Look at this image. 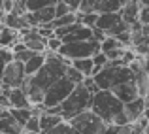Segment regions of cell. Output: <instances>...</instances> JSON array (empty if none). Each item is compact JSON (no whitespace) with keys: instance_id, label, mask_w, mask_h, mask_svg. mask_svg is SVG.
Wrapping results in <instances>:
<instances>
[{"instance_id":"1","label":"cell","mask_w":149,"mask_h":134,"mask_svg":"<svg viewBox=\"0 0 149 134\" xmlns=\"http://www.w3.org/2000/svg\"><path fill=\"white\" fill-rule=\"evenodd\" d=\"M45 55H47L45 64L42 66L34 76L26 77L25 85H23V89L26 91V94H29L32 106H42L47 89L57 80H61L62 76H66V68H68V64H70L68 59L62 57V55H58V53L45 51Z\"/></svg>"},{"instance_id":"2","label":"cell","mask_w":149,"mask_h":134,"mask_svg":"<svg viewBox=\"0 0 149 134\" xmlns=\"http://www.w3.org/2000/svg\"><path fill=\"white\" fill-rule=\"evenodd\" d=\"M91 110L96 115H100L106 123H113L119 127L130 123L128 115L125 113V102L109 89H100L98 93H95Z\"/></svg>"},{"instance_id":"3","label":"cell","mask_w":149,"mask_h":134,"mask_svg":"<svg viewBox=\"0 0 149 134\" xmlns=\"http://www.w3.org/2000/svg\"><path fill=\"white\" fill-rule=\"evenodd\" d=\"M93 96H95V94L85 87L83 83H79V85L74 87V91L68 94V98H66L62 104H58L57 108H51L49 112L61 113V115L64 117V121H70L72 117H76V115H79V113L91 110Z\"/></svg>"},{"instance_id":"4","label":"cell","mask_w":149,"mask_h":134,"mask_svg":"<svg viewBox=\"0 0 149 134\" xmlns=\"http://www.w3.org/2000/svg\"><path fill=\"white\" fill-rule=\"evenodd\" d=\"M100 89H109L111 91L115 85H121L125 81H132L134 80V72L130 66L127 64H106L96 76H93Z\"/></svg>"},{"instance_id":"5","label":"cell","mask_w":149,"mask_h":134,"mask_svg":"<svg viewBox=\"0 0 149 134\" xmlns=\"http://www.w3.org/2000/svg\"><path fill=\"white\" fill-rule=\"evenodd\" d=\"M100 40L91 38V40H81V42H70V44H62V47L58 49V55L66 57L68 61L74 59H85V57H93L100 51Z\"/></svg>"},{"instance_id":"6","label":"cell","mask_w":149,"mask_h":134,"mask_svg":"<svg viewBox=\"0 0 149 134\" xmlns=\"http://www.w3.org/2000/svg\"><path fill=\"white\" fill-rule=\"evenodd\" d=\"M68 123L72 125L76 131H79L81 134H104L106 127H108V123H106L100 115H96L93 110H87V112L72 117Z\"/></svg>"},{"instance_id":"7","label":"cell","mask_w":149,"mask_h":134,"mask_svg":"<svg viewBox=\"0 0 149 134\" xmlns=\"http://www.w3.org/2000/svg\"><path fill=\"white\" fill-rule=\"evenodd\" d=\"M74 87H76V83H74L72 80H68L66 76H62L61 80H57L47 89V93H45V96H44V102H42L44 110H51V108H57L58 104H62V102L68 98V94L74 91Z\"/></svg>"},{"instance_id":"8","label":"cell","mask_w":149,"mask_h":134,"mask_svg":"<svg viewBox=\"0 0 149 134\" xmlns=\"http://www.w3.org/2000/svg\"><path fill=\"white\" fill-rule=\"evenodd\" d=\"M96 27L100 30H104L106 36H119V34L130 30V25L123 19L121 11H109V13H100L98 21H96Z\"/></svg>"},{"instance_id":"9","label":"cell","mask_w":149,"mask_h":134,"mask_svg":"<svg viewBox=\"0 0 149 134\" xmlns=\"http://www.w3.org/2000/svg\"><path fill=\"white\" fill-rule=\"evenodd\" d=\"M26 72H25V62L21 61H11L8 64V68L4 70V76H2V83L6 87H23L26 81Z\"/></svg>"},{"instance_id":"10","label":"cell","mask_w":149,"mask_h":134,"mask_svg":"<svg viewBox=\"0 0 149 134\" xmlns=\"http://www.w3.org/2000/svg\"><path fill=\"white\" fill-rule=\"evenodd\" d=\"M21 40L29 49L36 51V53H45L47 51V38H44L38 32V27H29V29L21 30Z\"/></svg>"},{"instance_id":"11","label":"cell","mask_w":149,"mask_h":134,"mask_svg":"<svg viewBox=\"0 0 149 134\" xmlns=\"http://www.w3.org/2000/svg\"><path fill=\"white\" fill-rule=\"evenodd\" d=\"M146 106L147 104H146V98H143V96H136L134 100H130V102H127V104H125V113L128 115L130 123H136L140 117H143Z\"/></svg>"},{"instance_id":"12","label":"cell","mask_w":149,"mask_h":134,"mask_svg":"<svg viewBox=\"0 0 149 134\" xmlns=\"http://www.w3.org/2000/svg\"><path fill=\"white\" fill-rule=\"evenodd\" d=\"M142 0H127L123 8H121V15L128 25H134L140 21V10H142Z\"/></svg>"},{"instance_id":"13","label":"cell","mask_w":149,"mask_h":134,"mask_svg":"<svg viewBox=\"0 0 149 134\" xmlns=\"http://www.w3.org/2000/svg\"><path fill=\"white\" fill-rule=\"evenodd\" d=\"M111 91L125 102V104H127V102H130V100H134L136 96H140L138 85H136L134 80H132V81H125V83H121V85H115Z\"/></svg>"},{"instance_id":"14","label":"cell","mask_w":149,"mask_h":134,"mask_svg":"<svg viewBox=\"0 0 149 134\" xmlns=\"http://www.w3.org/2000/svg\"><path fill=\"white\" fill-rule=\"evenodd\" d=\"M64 121V117L61 113H53L49 110H44L40 113V132L42 134H47L49 131H53L57 125H61Z\"/></svg>"},{"instance_id":"15","label":"cell","mask_w":149,"mask_h":134,"mask_svg":"<svg viewBox=\"0 0 149 134\" xmlns=\"http://www.w3.org/2000/svg\"><path fill=\"white\" fill-rule=\"evenodd\" d=\"M25 127L8 112V115H4L0 119V134H23Z\"/></svg>"},{"instance_id":"16","label":"cell","mask_w":149,"mask_h":134,"mask_svg":"<svg viewBox=\"0 0 149 134\" xmlns=\"http://www.w3.org/2000/svg\"><path fill=\"white\" fill-rule=\"evenodd\" d=\"M21 40V32L15 29H10V27L4 25L0 29V47H13V44Z\"/></svg>"},{"instance_id":"17","label":"cell","mask_w":149,"mask_h":134,"mask_svg":"<svg viewBox=\"0 0 149 134\" xmlns=\"http://www.w3.org/2000/svg\"><path fill=\"white\" fill-rule=\"evenodd\" d=\"M45 61H47V55H45V53H36L32 59H29V61L25 62V72H26V76H34V74H36L38 70L45 64Z\"/></svg>"},{"instance_id":"18","label":"cell","mask_w":149,"mask_h":134,"mask_svg":"<svg viewBox=\"0 0 149 134\" xmlns=\"http://www.w3.org/2000/svg\"><path fill=\"white\" fill-rule=\"evenodd\" d=\"M70 64H72L74 68L79 70V72L83 74L85 77H87V76H93V70H95V61H93V57L74 59V61H70Z\"/></svg>"},{"instance_id":"19","label":"cell","mask_w":149,"mask_h":134,"mask_svg":"<svg viewBox=\"0 0 149 134\" xmlns=\"http://www.w3.org/2000/svg\"><path fill=\"white\" fill-rule=\"evenodd\" d=\"M72 23H77V11H70L66 15H61V17H55L51 23H47L45 27L49 29H61V27H66V25H72Z\"/></svg>"},{"instance_id":"20","label":"cell","mask_w":149,"mask_h":134,"mask_svg":"<svg viewBox=\"0 0 149 134\" xmlns=\"http://www.w3.org/2000/svg\"><path fill=\"white\" fill-rule=\"evenodd\" d=\"M10 113L15 117V119L19 121V123L25 127L26 125V121L32 117V113H34V108H10Z\"/></svg>"},{"instance_id":"21","label":"cell","mask_w":149,"mask_h":134,"mask_svg":"<svg viewBox=\"0 0 149 134\" xmlns=\"http://www.w3.org/2000/svg\"><path fill=\"white\" fill-rule=\"evenodd\" d=\"M11 61H15L13 49H11V47H0V80H2L4 70L8 68V64H10Z\"/></svg>"},{"instance_id":"22","label":"cell","mask_w":149,"mask_h":134,"mask_svg":"<svg viewBox=\"0 0 149 134\" xmlns=\"http://www.w3.org/2000/svg\"><path fill=\"white\" fill-rule=\"evenodd\" d=\"M98 15L100 13H96V11H77V21L87 25V27H96Z\"/></svg>"},{"instance_id":"23","label":"cell","mask_w":149,"mask_h":134,"mask_svg":"<svg viewBox=\"0 0 149 134\" xmlns=\"http://www.w3.org/2000/svg\"><path fill=\"white\" fill-rule=\"evenodd\" d=\"M58 0H25L26 4V11H38L42 8H47V6H55Z\"/></svg>"},{"instance_id":"24","label":"cell","mask_w":149,"mask_h":134,"mask_svg":"<svg viewBox=\"0 0 149 134\" xmlns=\"http://www.w3.org/2000/svg\"><path fill=\"white\" fill-rule=\"evenodd\" d=\"M117 47H125V45L121 44V42L117 40L115 36H106L104 40H102V44H100V51L108 53V51H111V49H117Z\"/></svg>"},{"instance_id":"25","label":"cell","mask_w":149,"mask_h":134,"mask_svg":"<svg viewBox=\"0 0 149 134\" xmlns=\"http://www.w3.org/2000/svg\"><path fill=\"white\" fill-rule=\"evenodd\" d=\"M106 0H81V6L77 11H96L98 13L100 6L104 4Z\"/></svg>"},{"instance_id":"26","label":"cell","mask_w":149,"mask_h":134,"mask_svg":"<svg viewBox=\"0 0 149 134\" xmlns=\"http://www.w3.org/2000/svg\"><path fill=\"white\" fill-rule=\"evenodd\" d=\"M47 134H81V132L76 131V128L68 123V121H62L61 125H57V127H55L53 131H49Z\"/></svg>"},{"instance_id":"27","label":"cell","mask_w":149,"mask_h":134,"mask_svg":"<svg viewBox=\"0 0 149 134\" xmlns=\"http://www.w3.org/2000/svg\"><path fill=\"white\" fill-rule=\"evenodd\" d=\"M66 77H68V80H72L76 85L83 83V80H85V76H83V74H81L77 68H74L72 64H68V68H66Z\"/></svg>"},{"instance_id":"28","label":"cell","mask_w":149,"mask_h":134,"mask_svg":"<svg viewBox=\"0 0 149 134\" xmlns=\"http://www.w3.org/2000/svg\"><path fill=\"white\" fill-rule=\"evenodd\" d=\"M25 131L40 132V113H36V112L32 113V117H30V119L26 121V125H25Z\"/></svg>"},{"instance_id":"29","label":"cell","mask_w":149,"mask_h":134,"mask_svg":"<svg viewBox=\"0 0 149 134\" xmlns=\"http://www.w3.org/2000/svg\"><path fill=\"white\" fill-rule=\"evenodd\" d=\"M62 44H64V42H62L58 36H51V38H47V51L58 53V49L62 47Z\"/></svg>"},{"instance_id":"30","label":"cell","mask_w":149,"mask_h":134,"mask_svg":"<svg viewBox=\"0 0 149 134\" xmlns=\"http://www.w3.org/2000/svg\"><path fill=\"white\" fill-rule=\"evenodd\" d=\"M34 55H36V51H32V49H23V51H17V53H13V57H15V61H21V62H26L29 59H32Z\"/></svg>"},{"instance_id":"31","label":"cell","mask_w":149,"mask_h":134,"mask_svg":"<svg viewBox=\"0 0 149 134\" xmlns=\"http://www.w3.org/2000/svg\"><path fill=\"white\" fill-rule=\"evenodd\" d=\"M70 11H74V10L64 2V0H58V2L55 4V13H57V17H61V15H66V13H70Z\"/></svg>"},{"instance_id":"32","label":"cell","mask_w":149,"mask_h":134,"mask_svg":"<svg viewBox=\"0 0 149 134\" xmlns=\"http://www.w3.org/2000/svg\"><path fill=\"white\" fill-rule=\"evenodd\" d=\"M140 23L142 25H149V4H143L140 10Z\"/></svg>"},{"instance_id":"33","label":"cell","mask_w":149,"mask_h":134,"mask_svg":"<svg viewBox=\"0 0 149 134\" xmlns=\"http://www.w3.org/2000/svg\"><path fill=\"white\" fill-rule=\"evenodd\" d=\"M0 106H2V108H8V110L11 108V104H10V96H8V93H2V94H0Z\"/></svg>"},{"instance_id":"34","label":"cell","mask_w":149,"mask_h":134,"mask_svg":"<svg viewBox=\"0 0 149 134\" xmlns=\"http://www.w3.org/2000/svg\"><path fill=\"white\" fill-rule=\"evenodd\" d=\"M104 134H119V125H113V123H108Z\"/></svg>"},{"instance_id":"35","label":"cell","mask_w":149,"mask_h":134,"mask_svg":"<svg viewBox=\"0 0 149 134\" xmlns=\"http://www.w3.org/2000/svg\"><path fill=\"white\" fill-rule=\"evenodd\" d=\"M64 2L68 4L74 11H77V10H79V6H81V0H64Z\"/></svg>"},{"instance_id":"36","label":"cell","mask_w":149,"mask_h":134,"mask_svg":"<svg viewBox=\"0 0 149 134\" xmlns=\"http://www.w3.org/2000/svg\"><path fill=\"white\" fill-rule=\"evenodd\" d=\"M143 117H146V119H149V106H146V112H143Z\"/></svg>"},{"instance_id":"37","label":"cell","mask_w":149,"mask_h":134,"mask_svg":"<svg viewBox=\"0 0 149 134\" xmlns=\"http://www.w3.org/2000/svg\"><path fill=\"white\" fill-rule=\"evenodd\" d=\"M4 15V6H2V0H0V17Z\"/></svg>"},{"instance_id":"38","label":"cell","mask_w":149,"mask_h":134,"mask_svg":"<svg viewBox=\"0 0 149 134\" xmlns=\"http://www.w3.org/2000/svg\"><path fill=\"white\" fill-rule=\"evenodd\" d=\"M23 134H42V132H32V131H25Z\"/></svg>"},{"instance_id":"39","label":"cell","mask_w":149,"mask_h":134,"mask_svg":"<svg viewBox=\"0 0 149 134\" xmlns=\"http://www.w3.org/2000/svg\"><path fill=\"white\" fill-rule=\"evenodd\" d=\"M2 27H4V21H2V17H0V29H2Z\"/></svg>"},{"instance_id":"40","label":"cell","mask_w":149,"mask_h":134,"mask_svg":"<svg viewBox=\"0 0 149 134\" xmlns=\"http://www.w3.org/2000/svg\"><path fill=\"white\" fill-rule=\"evenodd\" d=\"M142 4H149V0H142Z\"/></svg>"},{"instance_id":"41","label":"cell","mask_w":149,"mask_h":134,"mask_svg":"<svg viewBox=\"0 0 149 134\" xmlns=\"http://www.w3.org/2000/svg\"><path fill=\"white\" fill-rule=\"evenodd\" d=\"M142 134H146V132H142Z\"/></svg>"}]
</instances>
